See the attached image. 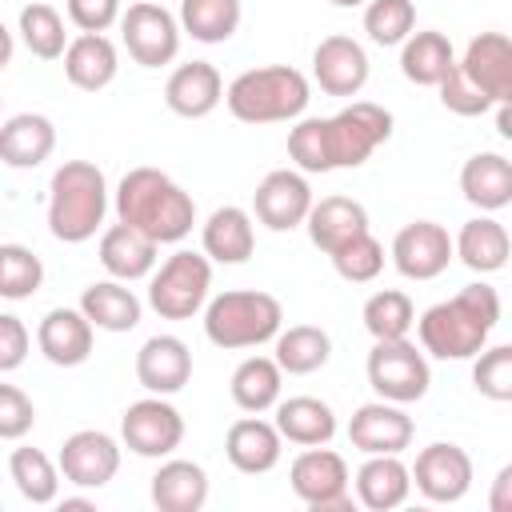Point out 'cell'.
Masks as SVG:
<instances>
[{
  "label": "cell",
  "instance_id": "cell-50",
  "mask_svg": "<svg viewBox=\"0 0 512 512\" xmlns=\"http://www.w3.org/2000/svg\"><path fill=\"white\" fill-rule=\"evenodd\" d=\"M488 508H492V512H512V468H500V472H496Z\"/></svg>",
  "mask_w": 512,
  "mask_h": 512
},
{
  "label": "cell",
  "instance_id": "cell-24",
  "mask_svg": "<svg viewBox=\"0 0 512 512\" xmlns=\"http://www.w3.org/2000/svg\"><path fill=\"white\" fill-rule=\"evenodd\" d=\"M304 228H308V240L332 256L340 244L368 232V208L352 196H324V200H312Z\"/></svg>",
  "mask_w": 512,
  "mask_h": 512
},
{
  "label": "cell",
  "instance_id": "cell-7",
  "mask_svg": "<svg viewBox=\"0 0 512 512\" xmlns=\"http://www.w3.org/2000/svg\"><path fill=\"white\" fill-rule=\"evenodd\" d=\"M392 136V112L372 100H352L336 116H324V140H328V164L336 168H360L384 140Z\"/></svg>",
  "mask_w": 512,
  "mask_h": 512
},
{
  "label": "cell",
  "instance_id": "cell-2",
  "mask_svg": "<svg viewBox=\"0 0 512 512\" xmlns=\"http://www.w3.org/2000/svg\"><path fill=\"white\" fill-rule=\"evenodd\" d=\"M116 216L152 244H180L196 224V200L168 172L132 168L116 184Z\"/></svg>",
  "mask_w": 512,
  "mask_h": 512
},
{
  "label": "cell",
  "instance_id": "cell-10",
  "mask_svg": "<svg viewBox=\"0 0 512 512\" xmlns=\"http://www.w3.org/2000/svg\"><path fill=\"white\" fill-rule=\"evenodd\" d=\"M120 36L140 68H164L180 52V20L156 0L128 4V12H120Z\"/></svg>",
  "mask_w": 512,
  "mask_h": 512
},
{
  "label": "cell",
  "instance_id": "cell-20",
  "mask_svg": "<svg viewBox=\"0 0 512 512\" xmlns=\"http://www.w3.org/2000/svg\"><path fill=\"white\" fill-rule=\"evenodd\" d=\"M92 324L80 308H52L36 324V348L56 368H76L92 356Z\"/></svg>",
  "mask_w": 512,
  "mask_h": 512
},
{
  "label": "cell",
  "instance_id": "cell-12",
  "mask_svg": "<svg viewBox=\"0 0 512 512\" xmlns=\"http://www.w3.org/2000/svg\"><path fill=\"white\" fill-rule=\"evenodd\" d=\"M416 492L432 504H456L468 496L472 488V456L460 448V444H448V440H436L428 448L416 452V464L408 468Z\"/></svg>",
  "mask_w": 512,
  "mask_h": 512
},
{
  "label": "cell",
  "instance_id": "cell-51",
  "mask_svg": "<svg viewBox=\"0 0 512 512\" xmlns=\"http://www.w3.org/2000/svg\"><path fill=\"white\" fill-rule=\"evenodd\" d=\"M496 132L508 140L512 136V100H500L496 104Z\"/></svg>",
  "mask_w": 512,
  "mask_h": 512
},
{
  "label": "cell",
  "instance_id": "cell-13",
  "mask_svg": "<svg viewBox=\"0 0 512 512\" xmlns=\"http://www.w3.org/2000/svg\"><path fill=\"white\" fill-rule=\"evenodd\" d=\"M392 264L404 280H436L452 264V236L436 220H412L392 240Z\"/></svg>",
  "mask_w": 512,
  "mask_h": 512
},
{
  "label": "cell",
  "instance_id": "cell-28",
  "mask_svg": "<svg viewBox=\"0 0 512 512\" xmlns=\"http://www.w3.org/2000/svg\"><path fill=\"white\" fill-rule=\"evenodd\" d=\"M156 248L160 244H152L144 232H136L128 224H112L100 232V264L112 280H124V284L152 276V268L160 260Z\"/></svg>",
  "mask_w": 512,
  "mask_h": 512
},
{
  "label": "cell",
  "instance_id": "cell-54",
  "mask_svg": "<svg viewBox=\"0 0 512 512\" xmlns=\"http://www.w3.org/2000/svg\"><path fill=\"white\" fill-rule=\"evenodd\" d=\"M0 508H4V504H0Z\"/></svg>",
  "mask_w": 512,
  "mask_h": 512
},
{
  "label": "cell",
  "instance_id": "cell-8",
  "mask_svg": "<svg viewBox=\"0 0 512 512\" xmlns=\"http://www.w3.org/2000/svg\"><path fill=\"white\" fill-rule=\"evenodd\" d=\"M368 384L380 400L392 404H416L428 396L432 368L424 348H416L408 336L400 340H376L368 352Z\"/></svg>",
  "mask_w": 512,
  "mask_h": 512
},
{
  "label": "cell",
  "instance_id": "cell-21",
  "mask_svg": "<svg viewBox=\"0 0 512 512\" xmlns=\"http://www.w3.org/2000/svg\"><path fill=\"white\" fill-rule=\"evenodd\" d=\"M280 448H284V436L276 432V424L260 420V412L252 416H240L228 436H224V456L236 472L244 476H264L280 464Z\"/></svg>",
  "mask_w": 512,
  "mask_h": 512
},
{
  "label": "cell",
  "instance_id": "cell-5",
  "mask_svg": "<svg viewBox=\"0 0 512 512\" xmlns=\"http://www.w3.org/2000/svg\"><path fill=\"white\" fill-rule=\"evenodd\" d=\"M284 324V308L272 292L260 288H228L204 304V336L216 348H260Z\"/></svg>",
  "mask_w": 512,
  "mask_h": 512
},
{
  "label": "cell",
  "instance_id": "cell-6",
  "mask_svg": "<svg viewBox=\"0 0 512 512\" xmlns=\"http://www.w3.org/2000/svg\"><path fill=\"white\" fill-rule=\"evenodd\" d=\"M208 288H212V260L204 252L180 248L160 268H152L148 304L164 320H192L208 304Z\"/></svg>",
  "mask_w": 512,
  "mask_h": 512
},
{
  "label": "cell",
  "instance_id": "cell-18",
  "mask_svg": "<svg viewBox=\"0 0 512 512\" xmlns=\"http://www.w3.org/2000/svg\"><path fill=\"white\" fill-rule=\"evenodd\" d=\"M456 68L492 100H512V40L504 32H480L468 40Z\"/></svg>",
  "mask_w": 512,
  "mask_h": 512
},
{
  "label": "cell",
  "instance_id": "cell-39",
  "mask_svg": "<svg viewBox=\"0 0 512 512\" xmlns=\"http://www.w3.org/2000/svg\"><path fill=\"white\" fill-rule=\"evenodd\" d=\"M364 328H368V336L372 340H400V336H408L412 332V324H416V308H412V300H408V292H400V288H380V292H372L368 300H364Z\"/></svg>",
  "mask_w": 512,
  "mask_h": 512
},
{
  "label": "cell",
  "instance_id": "cell-30",
  "mask_svg": "<svg viewBox=\"0 0 512 512\" xmlns=\"http://www.w3.org/2000/svg\"><path fill=\"white\" fill-rule=\"evenodd\" d=\"M80 312L100 332H132L140 324L144 304L132 288H124V280H96L80 292Z\"/></svg>",
  "mask_w": 512,
  "mask_h": 512
},
{
  "label": "cell",
  "instance_id": "cell-22",
  "mask_svg": "<svg viewBox=\"0 0 512 512\" xmlns=\"http://www.w3.org/2000/svg\"><path fill=\"white\" fill-rule=\"evenodd\" d=\"M220 100H224V80H220L216 64H208V60L180 64L164 84V104L184 120H200V116L216 112Z\"/></svg>",
  "mask_w": 512,
  "mask_h": 512
},
{
  "label": "cell",
  "instance_id": "cell-52",
  "mask_svg": "<svg viewBox=\"0 0 512 512\" xmlns=\"http://www.w3.org/2000/svg\"><path fill=\"white\" fill-rule=\"evenodd\" d=\"M12 52H16V40H12V32H8L4 20H0V72L12 64Z\"/></svg>",
  "mask_w": 512,
  "mask_h": 512
},
{
  "label": "cell",
  "instance_id": "cell-41",
  "mask_svg": "<svg viewBox=\"0 0 512 512\" xmlns=\"http://www.w3.org/2000/svg\"><path fill=\"white\" fill-rule=\"evenodd\" d=\"M416 28V4L412 0H368L364 4V32L380 48H396Z\"/></svg>",
  "mask_w": 512,
  "mask_h": 512
},
{
  "label": "cell",
  "instance_id": "cell-4",
  "mask_svg": "<svg viewBox=\"0 0 512 512\" xmlns=\"http://www.w3.org/2000/svg\"><path fill=\"white\" fill-rule=\"evenodd\" d=\"M312 100L308 76L292 64H264V68H248L240 72L228 88H224V104L236 120L244 124H280V120H296L304 116Z\"/></svg>",
  "mask_w": 512,
  "mask_h": 512
},
{
  "label": "cell",
  "instance_id": "cell-15",
  "mask_svg": "<svg viewBox=\"0 0 512 512\" xmlns=\"http://www.w3.org/2000/svg\"><path fill=\"white\" fill-rule=\"evenodd\" d=\"M308 208H312V188H308L304 172H296V168H276V172H268V176L256 184V192H252V212H256V220H260L264 228H272V232H292V228H300L304 216H308Z\"/></svg>",
  "mask_w": 512,
  "mask_h": 512
},
{
  "label": "cell",
  "instance_id": "cell-29",
  "mask_svg": "<svg viewBox=\"0 0 512 512\" xmlns=\"http://www.w3.org/2000/svg\"><path fill=\"white\" fill-rule=\"evenodd\" d=\"M412 492V476H408V464L396 456V452H380V456H368L356 472V500L372 512H392L408 500Z\"/></svg>",
  "mask_w": 512,
  "mask_h": 512
},
{
  "label": "cell",
  "instance_id": "cell-43",
  "mask_svg": "<svg viewBox=\"0 0 512 512\" xmlns=\"http://www.w3.org/2000/svg\"><path fill=\"white\" fill-rule=\"evenodd\" d=\"M332 268H336V276L348 280V284H368V280H376L380 268H384V244H380L372 232H360V236H352L348 244H340V248L332 252Z\"/></svg>",
  "mask_w": 512,
  "mask_h": 512
},
{
  "label": "cell",
  "instance_id": "cell-33",
  "mask_svg": "<svg viewBox=\"0 0 512 512\" xmlns=\"http://www.w3.org/2000/svg\"><path fill=\"white\" fill-rule=\"evenodd\" d=\"M508 252H512V240H508L504 224L492 220V216L468 220L456 232V240H452V256H460V264L472 268V272H480V276L500 272L508 264Z\"/></svg>",
  "mask_w": 512,
  "mask_h": 512
},
{
  "label": "cell",
  "instance_id": "cell-3",
  "mask_svg": "<svg viewBox=\"0 0 512 512\" xmlns=\"http://www.w3.org/2000/svg\"><path fill=\"white\" fill-rule=\"evenodd\" d=\"M108 212V180L92 160H64L48 180V232L64 244H84Z\"/></svg>",
  "mask_w": 512,
  "mask_h": 512
},
{
  "label": "cell",
  "instance_id": "cell-40",
  "mask_svg": "<svg viewBox=\"0 0 512 512\" xmlns=\"http://www.w3.org/2000/svg\"><path fill=\"white\" fill-rule=\"evenodd\" d=\"M12 484L28 504H52L60 496V468L40 448H16L8 460Z\"/></svg>",
  "mask_w": 512,
  "mask_h": 512
},
{
  "label": "cell",
  "instance_id": "cell-32",
  "mask_svg": "<svg viewBox=\"0 0 512 512\" xmlns=\"http://www.w3.org/2000/svg\"><path fill=\"white\" fill-rule=\"evenodd\" d=\"M208 500V472L196 460H164L152 476V504L160 512H200Z\"/></svg>",
  "mask_w": 512,
  "mask_h": 512
},
{
  "label": "cell",
  "instance_id": "cell-34",
  "mask_svg": "<svg viewBox=\"0 0 512 512\" xmlns=\"http://www.w3.org/2000/svg\"><path fill=\"white\" fill-rule=\"evenodd\" d=\"M456 64V52H452V40L444 32H412L404 44H400V72L412 80V84H424V88H436L448 68Z\"/></svg>",
  "mask_w": 512,
  "mask_h": 512
},
{
  "label": "cell",
  "instance_id": "cell-31",
  "mask_svg": "<svg viewBox=\"0 0 512 512\" xmlns=\"http://www.w3.org/2000/svg\"><path fill=\"white\" fill-rule=\"evenodd\" d=\"M276 432L300 448H312V444H328L336 436V412L332 404H324L320 396H288V400H276Z\"/></svg>",
  "mask_w": 512,
  "mask_h": 512
},
{
  "label": "cell",
  "instance_id": "cell-16",
  "mask_svg": "<svg viewBox=\"0 0 512 512\" xmlns=\"http://www.w3.org/2000/svg\"><path fill=\"white\" fill-rule=\"evenodd\" d=\"M412 416L392 404V400H372V404H360L348 420V440L352 448H360L364 456H380V452H404L412 444Z\"/></svg>",
  "mask_w": 512,
  "mask_h": 512
},
{
  "label": "cell",
  "instance_id": "cell-47",
  "mask_svg": "<svg viewBox=\"0 0 512 512\" xmlns=\"http://www.w3.org/2000/svg\"><path fill=\"white\" fill-rule=\"evenodd\" d=\"M36 424L32 400L16 384H0V440H24Z\"/></svg>",
  "mask_w": 512,
  "mask_h": 512
},
{
  "label": "cell",
  "instance_id": "cell-36",
  "mask_svg": "<svg viewBox=\"0 0 512 512\" xmlns=\"http://www.w3.org/2000/svg\"><path fill=\"white\" fill-rule=\"evenodd\" d=\"M272 340H276V356L272 360L288 376H312L332 356V336L324 328H316V324H292V328L276 332Z\"/></svg>",
  "mask_w": 512,
  "mask_h": 512
},
{
  "label": "cell",
  "instance_id": "cell-17",
  "mask_svg": "<svg viewBox=\"0 0 512 512\" xmlns=\"http://www.w3.org/2000/svg\"><path fill=\"white\" fill-rule=\"evenodd\" d=\"M312 76L328 96H356L368 84V52L352 36H324L312 52Z\"/></svg>",
  "mask_w": 512,
  "mask_h": 512
},
{
  "label": "cell",
  "instance_id": "cell-44",
  "mask_svg": "<svg viewBox=\"0 0 512 512\" xmlns=\"http://www.w3.org/2000/svg\"><path fill=\"white\" fill-rule=\"evenodd\" d=\"M472 384L480 396L496 400V404H508L512 400V344H484L476 356H472Z\"/></svg>",
  "mask_w": 512,
  "mask_h": 512
},
{
  "label": "cell",
  "instance_id": "cell-11",
  "mask_svg": "<svg viewBox=\"0 0 512 512\" xmlns=\"http://www.w3.org/2000/svg\"><path fill=\"white\" fill-rule=\"evenodd\" d=\"M120 440L136 456L164 460L184 440V416L164 396H144V400H136V404L124 408V416H120Z\"/></svg>",
  "mask_w": 512,
  "mask_h": 512
},
{
  "label": "cell",
  "instance_id": "cell-37",
  "mask_svg": "<svg viewBox=\"0 0 512 512\" xmlns=\"http://www.w3.org/2000/svg\"><path fill=\"white\" fill-rule=\"evenodd\" d=\"M240 0H180V28L200 44H224L240 28Z\"/></svg>",
  "mask_w": 512,
  "mask_h": 512
},
{
  "label": "cell",
  "instance_id": "cell-45",
  "mask_svg": "<svg viewBox=\"0 0 512 512\" xmlns=\"http://www.w3.org/2000/svg\"><path fill=\"white\" fill-rule=\"evenodd\" d=\"M288 156L300 172H332L328 140H324V116H304L296 128H288Z\"/></svg>",
  "mask_w": 512,
  "mask_h": 512
},
{
  "label": "cell",
  "instance_id": "cell-19",
  "mask_svg": "<svg viewBox=\"0 0 512 512\" xmlns=\"http://www.w3.org/2000/svg\"><path fill=\"white\" fill-rule=\"evenodd\" d=\"M136 380L152 392V396H172L192 380V352L180 336L160 332L148 336L136 352Z\"/></svg>",
  "mask_w": 512,
  "mask_h": 512
},
{
  "label": "cell",
  "instance_id": "cell-46",
  "mask_svg": "<svg viewBox=\"0 0 512 512\" xmlns=\"http://www.w3.org/2000/svg\"><path fill=\"white\" fill-rule=\"evenodd\" d=\"M436 88H440V104H444L448 112H456V116H484V112L496 108V104H492V100H488V96H484V92H480L456 64L448 68V76H444Z\"/></svg>",
  "mask_w": 512,
  "mask_h": 512
},
{
  "label": "cell",
  "instance_id": "cell-35",
  "mask_svg": "<svg viewBox=\"0 0 512 512\" xmlns=\"http://www.w3.org/2000/svg\"><path fill=\"white\" fill-rule=\"evenodd\" d=\"M280 388H284V372H280V364L272 356L240 360L232 380H228V392H232L240 412H268V408H276Z\"/></svg>",
  "mask_w": 512,
  "mask_h": 512
},
{
  "label": "cell",
  "instance_id": "cell-23",
  "mask_svg": "<svg viewBox=\"0 0 512 512\" xmlns=\"http://www.w3.org/2000/svg\"><path fill=\"white\" fill-rule=\"evenodd\" d=\"M64 76L68 84H76L80 92H100L116 80L120 72V56H116V44L104 36V32H80L76 40H68L64 48Z\"/></svg>",
  "mask_w": 512,
  "mask_h": 512
},
{
  "label": "cell",
  "instance_id": "cell-25",
  "mask_svg": "<svg viewBox=\"0 0 512 512\" xmlns=\"http://www.w3.org/2000/svg\"><path fill=\"white\" fill-rule=\"evenodd\" d=\"M56 148V124L40 112H16L0 124V160L8 168H40Z\"/></svg>",
  "mask_w": 512,
  "mask_h": 512
},
{
  "label": "cell",
  "instance_id": "cell-9",
  "mask_svg": "<svg viewBox=\"0 0 512 512\" xmlns=\"http://www.w3.org/2000/svg\"><path fill=\"white\" fill-rule=\"evenodd\" d=\"M288 484L292 492L312 508V512H348L352 496H348V464L340 452L312 444L304 448L292 468H288Z\"/></svg>",
  "mask_w": 512,
  "mask_h": 512
},
{
  "label": "cell",
  "instance_id": "cell-48",
  "mask_svg": "<svg viewBox=\"0 0 512 512\" xmlns=\"http://www.w3.org/2000/svg\"><path fill=\"white\" fill-rule=\"evenodd\" d=\"M28 348H32V336L24 320L12 312H0V372H16L28 360Z\"/></svg>",
  "mask_w": 512,
  "mask_h": 512
},
{
  "label": "cell",
  "instance_id": "cell-42",
  "mask_svg": "<svg viewBox=\"0 0 512 512\" xmlns=\"http://www.w3.org/2000/svg\"><path fill=\"white\" fill-rule=\"evenodd\" d=\"M44 284V264L24 244H0V296L4 300H28Z\"/></svg>",
  "mask_w": 512,
  "mask_h": 512
},
{
  "label": "cell",
  "instance_id": "cell-53",
  "mask_svg": "<svg viewBox=\"0 0 512 512\" xmlns=\"http://www.w3.org/2000/svg\"><path fill=\"white\" fill-rule=\"evenodd\" d=\"M336 8H356V4H368V0H332Z\"/></svg>",
  "mask_w": 512,
  "mask_h": 512
},
{
  "label": "cell",
  "instance_id": "cell-26",
  "mask_svg": "<svg viewBox=\"0 0 512 512\" xmlns=\"http://www.w3.org/2000/svg\"><path fill=\"white\" fill-rule=\"evenodd\" d=\"M460 192L480 212H500L512 204V160L500 152H476L460 168Z\"/></svg>",
  "mask_w": 512,
  "mask_h": 512
},
{
  "label": "cell",
  "instance_id": "cell-14",
  "mask_svg": "<svg viewBox=\"0 0 512 512\" xmlns=\"http://www.w3.org/2000/svg\"><path fill=\"white\" fill-rule=\"evenodd\" d=\"M56 468L76 488H104L120 472V444L100 428H80L64 436Z\"/></svg>",
  "mask_w": 512,
  "mask_h": 512
},
{
  "label": "cell",
  "instance_id": "cell-38",
  "mask_svg": "<svg viewBox=\"0 0 512 512\" xmlns=\"http://www.w3.org/2000/svg\"><path fill=\"white\" fill-rule=\"evenodd\" d=\"M20 40L32 56L40 60H60L64 48H68V32H64V16L44 4V0H32L20 8Z\"/></svg>",
  "mask_w": 512,
  "mask_h": 512
},
{
  "label": "cell",
  "instance_id": "cell-27",
  "mask_svg": "<svg viewBox=\"0 0 512 512\" xmlns=\"http://www.w3.org/2000/svg\"><path fill=\"white\" fill-rule=\"evenodd\" d=\"M204 256L216 264H244L256 252V228H252V212H244L240 204H224L204 220L200 232Z\"/></svg>",
  "mask_w": 512,
  "mask_h": 512
},
{
  "label": "cell",
  "instance_id": "cell-49",
  "mask_svg": "<svg viewBox=\"0 0 512 512\" xmlns=\"http://www.w3.org/2000/svg\"><path fill=\"white\" fill-rule=\"evenodd\" d=\"M68 20L80 32H108L120 20V0H68Z\"/></svg>",
  "mask_w": 512,
  "mask_h": 512
},
{
  "label": "cell",
  "instance_id": "cell-1",
  "mask_svg": "<svg viewBox=\"0 0 512 512\" xmlns=\"http://www.w3.org/2000/svg\"><path fill=\"white\" fill-rule=\"evenodd\" d=\"M500 324V292L492 284H468L452 300L432 304L416 320L420 348L436 360H472Z\"/></svg>",
  "mask_w": 512,
  "mask_h": 512
}]
</instances>
